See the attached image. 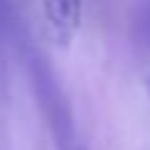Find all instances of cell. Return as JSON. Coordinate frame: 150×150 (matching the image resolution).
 Listing matches in <instances>:
<instances>
[{
  "mask_svg": "<svg viewBox=\"0 0 150 150\" xmlns=\"http://www.w3.org/2000/svg\"><path fill=\"white\" fill-rule=\"evenodd\" d=\"M43 10L48 13L50 28L58 30L60 35H68V33L78 25L80 5H73V3H48V5H43Z\"/></svg>",
  "mask_w": 150,
  "mask_h": 150,
  "instance_id": "6da1fadb",
  "label": "cell"
},
{
  "mask_svg": "<svg viewBox=\"0 0 150 150\" xmlns=\"http://www.w3.org/2000/svg\"><path fill=\"white\" fill-rule=\"evenodd\" d=\"M70 150H85V148H83V145L78 143V145H75V148H70Z\"/></svg>",
  "mask_w": 150,
  "mask_h": 150,
  "instance_id": "7a4b0ae2",
  "label": "cell"
}]
</instances>
